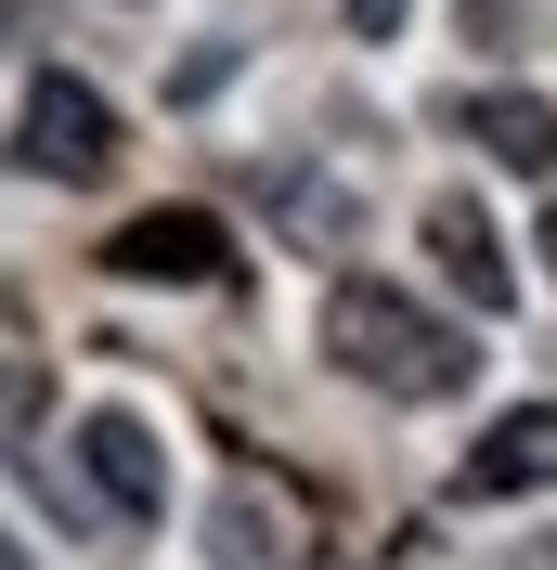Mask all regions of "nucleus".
<instances>
[{
  "instance_id": "1",
  "label": "nucleus",
  "mask_w": 557,
  "mask_h": 570,
  "mask_svg": "<svg viewBox=\"0 0 557 570\" xmlns=\"http://www.w3.org/2000/svg\"><path fill=\"white\" fill-rule=\"evenodd\" d=\"M324 351H338V376H363L377 402H453L480 376V337L453 312H428V298H402V285H377V273L324 285Z\"/></svg>"
},
{
  "instance_id": "2",
  "label": "nucleus",
  "mask_w": 557,
  "mask_h": 570,
  "mask_svg": "<svg viewBox=\"0 0 557 570\" xmlns=\"http://www.w3.org/2000/svg\"><path fill=\"white\" fill-rule=\"evenodd\" d=\"M13 156H27V181H105L117 169V105L91 91V78L39 66L27 78V117H13Z\"/></svg>"
},
{
  "instance_id": "3",
  "label": "nucleus",
  "mask_w": 557,
  "mask_h": 570,
  "mask_svg": "<svg viewBox=\"0 0 557 570\" xmlns=\"http://www.w3.org/2000/svg\"><path fill=\"white\" fill-rule=\"evenodd\" d=\"M66 454H78V480H91V505H105L117 532H156V519H169V441H156L130 402H91Z\"/></svg>"
},
{
  "instance_id": "4",
  "label": "nucleus",
  "mask_w": 557,
  "mask_h": 570,
  "mask_svg": "<svg viewBox=\"0 0 557 570\" xmlns=\"http://www.w3.org/2000/svg\"><path fill=\"white\" fill-rule=\"evenodd\" d=\"M105 273H130V285H208L221 273V220L208 208H143L130 234L105 247Z\"/></svg>"
},
{
  "instance_id": "5",
  "label": "nucleus",
  "mask_w": 557,
  "mask_h": 570,
  "mask_svg": "<svg viewBox=\"0 0 557 570\" xmlns=\"http://www.w3.org/2000/svg\"><path fill=\"white\" fill-rule=\"evenodd\" d=\"M467 493H480V505H506V493H557V402H519V415H492V428H480Z\"/></svg>"
},
{
  "instance_id": "6",
  "label": "nucleus",
  "mask_w": 557,
  "mask_h": 570,
  "mask_svg": "<svg viewBox=\"0 0 557 570\" xmlns=\"http://www.w3.org/2000/svg\"><path fill=\"white\" fill-rule=\"evenodd\" d=\"M467 142L506 181H557V105L545 91H467Z\"/></svg>"
},
{
  "instance_id": "7",
  "label": "nucleus",
  "mask_w": 557,
  "mask_h": 570,
  "mask_svg": "<svg viewBox=\"0 0 557 570\" xmlns=\"http://www.w3.org/2000/svg\"><path fill=\"white\" fill-rule=\"evenodd\" d=\"M428 259H441V273L467 285L480 312H506V298H519V273H506V234L480 220V195H428Z\"/></svg>"
},
{
  "instance_id": "8",
  "label": "nucleus",
  "mask_w": 557,
  "mask_h": 570,
  "mask_svg": "<svg viewBox=\"0 0 557 570\" xmlns=\"http://www.w3.org/2000/svg\"><path fill=\"white\" fill-rule=\"evenodd\" d=\"M221 570H260V493L221 505Z\"/></svg>"
},
{
  "instance_id": "9",
  "label": "nucleus",
  "mask_w": 557,
  "mask_h": 570,
  "mask_svg": "<svg viewBox=\"0 0 557 570\" xmlns=\"http://www.w3.org/2000/svg\"><path fill=\"white\" fill-rule=\"evenodd\" d=\"M402 13L416 0H350V39H402Z\"/></svg>"
},
{
  "instance_id": "10",
  "label": "nucleus",
  "mask_w": 557,
  "mask_h": 570,
  "mask_svg": "<svg viewBox=\"0 0 557 570\" xmlns=\"http://www.w3.org/2000/svg\"><path fill=\"white\" fill-rule=\"evenodd\" d=\"M545 558H557V544H545Z\"/></svg>"
}]
</instances>
